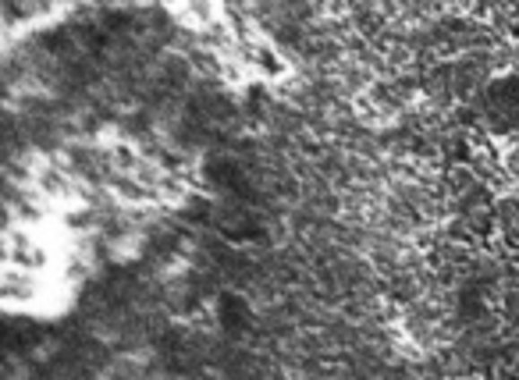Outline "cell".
Wrapping results in <instances>:
<instances>
[{
  "label": "cell",
  "mask_w": 519,
  "mask_h": 380,
  "mask_svg": "<svg viewBox=\"0 0 519 380\" xmlns=\"http://www.w3.org/2000/svg\"><path fill=\"white\" fill-rule=\"evenodd\" d=\"M104 150L114 175H135V168L146 160V153H143V146L135 139H114V142H107Z\"/></svg>",
  "instance_id": "7a4b0ae2"
},
{
  "label": "cell",
  "mask_w": 519,
  "mask_h": 380,
  "mask_svg": "<svg viewBox=\"0 0 519 380\" xmlns=\"http://www.w3.org/2000/svg\"><path fill=\"white\" fill-rule=\"evenodd\" d=\"M43 278L36 271H22V267H11L4 263V288H0V298L7 309H36L39 306V295H43Z\"/></svg>",
  "instance_id": "6da1fadb"
},
{
  "label": "cell",
  "mask_w": 519,
  "mask_h": 380,
  "mask_svg": "<svg viewBox=\"0 0 519 380\" xmlns=\"http://www.w3.org/2000/svg\"><path fill=\"white\" fill-rule=\"evenodd\" d=\"M221 14H224V4H221V0H186V4L178 7V18H182L186 25H193V29H207Z\"/></svg>",
  "instance_id": "3957f363"
}]
</instances>
